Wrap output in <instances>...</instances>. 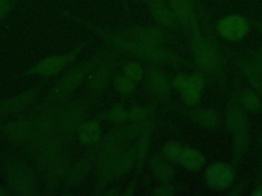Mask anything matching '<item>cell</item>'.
<instances>
[{"label":"cell","instance_id":"obj_12","mask_svg":"<svg viewBox=\"0 0 262 196\" xmlns=\"http://www.w3.org/2000/svg\"><path fill=\"white\" fill-rule=\"evenodd\" d=\"M204 86V80L200 75L190 76V81L187 88L182 92V96L185 103L193 105L199 101L201 95L202 90Z\"/></svg>","mask_w":262,"mask_h":196},{"label":"cell","instance_id":"obj_32","mask_svg":"<svg viewBox=\"0 0 262 196\" xmlns=\"http://www.w3.org/2000/svg\"><path fill=\"white\" fill-rule=\"evenodd\" d=\"M148 137H149V134L147 133L142 139L140 145H139L138 149H137V157L140 160V163L144 158L145 154H146V149H147L146 146H147Z\"/></svg>","mask_w":262,"mask_h":196},{"label":"cell","instance_id":"obj_3","mask_svg":"<svg viewBox=\"0 0 262 196\" xmlns=\"http://www.w3.org/2000/svg\"><path fill=\"white\" fill-rule=\"evenodd\" d=\"M6 180L11 190L16 195H33L35 183L33 174L23 163L15 162L6 167Z\"/></svg>","mask_w":262,"mask_h":196},{"label":"cell","instance_id":"obj_35","mask_svg":"<svg viewBox=\"0 0 262 196\" xmlns=\"http://www.w3.org/2000/svg\"><path fill=\"white\" fill-rule=\"evenodd\" d=\"M121 5L124 7V10L127 12L128 11V0H121Z\"/></svg>","mask_w":262,"mask_h":196},{"label":"cell","instance_id":"obj_29","mask_svg":"<svg viewBox=\"0 0 262 196\" xmlns=\"http://www.w3.org/2000/svg\"><path fill=\"white\" fill-rule=\"evenodd\" d=\"M17 0H0V21L9 14Z\"/></svg>","mask_w":262,"mask_h":196},{"label":"cell","instance_id":"obj_22","mask_svg":"<svg viewBox=\"0 0 262 196\" xmlns=\"http://www.w3.org/2000/svg\"><path fill=\"white\" fill-rule=\"evenodd\" d=\"M30 124L28 122H16L7 128L8 134L12 140H20L24 139L29 134Z\"/></svg>","mask_w":262,"mask_h":196},{"label":"cell","instance_id":"obj_15","mask_svg":"<svg viewBox=\"0 0 262 196\" xmlns=\"http://www.w3.org/2000/svg\"><path fill=\"white\" fill-rule=\"evenodd\" d=\"M94 153L89 152L84 156L80 161L74 166L72 170L71 171L69 183L73 185L78 184L82 180L89 172L92 161H93Z\"/></svg>","mask_w":262,"mask_h":196},{"label":"cell","instance_id":"obj_17","mask_svg":"<svg viewBox=\"0 0 262 196\" xmlns=\"http://www.w3.org/2000/svg\"><path fill=\"white\" fill-rule=\"evenodd\" d=\"M137 158V152L134 149L123 151L122 154L120 155L117 160L115 170H114V176L118 177V176L127 173L135 163Z\"/></svg>","mask_w":262,"mask_h":196},{"label":"cell","instance_id":"obj_27","mask_svg":"<svg viewBox=\"0 0 262 196\" xmlns=\"http://www.w3.org/2000/svg\"><path fill=\"white\" fill-rule=\"evenodd\" d=\"M107 118L115 123H121L128 120V112L123 108L115 107L107 114Z\"/></svg>","mask_w":262,"mask_h":196},{"label":"cell","instance_id":"obj_26","mask_svg":"<svg viewBox=\"0 0 262 196\" xmlns=\"http://www.w3.org/2000/svg\"><path fill=\"white\" fill-rule=\"evenodd\" d=\"M124 73L133 81H140L143 77L141 66L137 62H130L124 67Z\"/></svg>","mask_w":262,"mask_h":196},{"label":"cell","instance_id":"obj_21","mask_svg":"<svg viewBox=\"0 0 262 196\" xmlns=\"http://www.w3.org/2000/svg\"><path fill=\"white\" fill-rule=\"evenodd\" d=\"M193 118L197 123L206 126H214L218 123V115L211 110H200L193 114Z\"/></svg>","mask_w":262,"mask_h":196},{"label":"cell","instance_id":"obj_19","mask_svg":"<svg viewBox=\"0 0 262 196\" xmlns=\"http://www.w3.org/2000/svg\"><path fill=\"white\" fill-rule=\"evenodd\" d=\"M33 99V93L25 94L23 96L18 98L12 99L5 102L3 104L0 105V112L12 113L13 111H17L20 108L28 105L27 103Z\"/></svg>","mask_w":262,"mask_h":196},{"label":"cell","instance_id":"obj_20","mask_svg":"<svg viewBox=\"0 0 262 196\" xmlns=\"http://www.w3.org/2000/svg\"><path fill=\"white\" fill-rule=\"evenodd\" d=\"M110 68L112 66L109 63L107 64V61H105V64L100 67L99 70L95 73L91 81V86L93 89H101L107 84L112 72Z\"/></svg>","mask_w":262,"mask_h":196},{"label":"cell","instance_id":"obj_30","mask_svg":"<svg viewBox=\"0 0 262 196\" xmlns=\"http://www.w3.org/2000/svg\"><path fill=\"white\" fill-rule=\"evenodd\" d=\"M147 116V111L144 108L134 107L128 111V120H140Z\"/></svg>","mask_w":262,"mask_h":196},{"label":"cell","instance_id":"obj_13","mask_svg":"<svg viewBox=\"0 0 262 196\" xmlns=\"http://www.w3.org/2000/svg\"><path fill=\"white\" fill-rule=\"evenodd\" d=\"M79 139L84 144H95L101 138V128L97 121L82 123L78 129Z\"/></svg>","mask_w":262,"mask_h":196},{"label":"cell","instance_id":"obj_31","mask_svg":"<svg viewBox=\"0 0 262 196\" xmlns=\"http://www.w3.org/2000/svg\"><path fill=\"white\" fill-rule=\"evenodd\" d=\"M190 81V76L185 75H180L176 77L174 79L173 84L176 89H178L180 92H183L187 88Z\"/></svg>","mask_w":262,"mask_h":196},{"label":"cell","instance_id":"obj_18","mask_svg":"<svg viewBox=\"0 0 262 196\" xmlns=\"http://www.w3.org/2000/svg\"><path fill=\"white\" fill-rule=\"evenodd\" d=\"M148 86L154 93L164 95L169 92V84L167 78L160 72H152L147 78Z\"/></svg>","mask_w":262,"mask_h":196},{"label":"cell","instance_id":"obj_11","mask_svg":"<svg viewBox=\"0 0 262 196\" xmlns=\"http://www.w3.org/2000/svg\"><path fill=\"white\" fill-rule=\"evenodd\" d=\"M85 117V110L83 105L74 103L63 116L62 129L67 135L73 134L79 129L81 123Z\"/></svg>","mask_w":262,"mask_h":196},{"label":"cell","instance_id":"obj_1","mask_svg":"<svg viewBox=\"0 0 262 196\" xmlns=\"http://www.w3.org/2000/svg\"><path fill=\"white\" fill-rule=\"evenodd\" d=\"M62 14L70 19L78 21L92 29L111 47L132 54L142 59H146L148 61H157V62L167 61L183 64L181 58H179L177 55L162 49L161 47L146 46V45H143L141 43L124 38L119 34L112 33V32H108V31L105 30V29H102V28L99 27L91 21H87L84 18L72 13V12L64 10L62 11Z\"/></svg>","mask_w":262,"mask_h":196},{"label":"cell","instance_id":"obj_8","mask_svg":"<svg viewBox=\"0 0 262 196\" xmlns=\"http://www.w3.org/2000/svg\"><path fill=\"white\" fill-rule=\"evenodd\" d=\"M233 179V170L229 165L225 163H215L206 172V180L209 186L220 190L229 187Z\"/></svg>","mask_w":262,"mask_h":196},{"label":"cell","instance_id":"obj_38","mask_svg":"<svg viewBox=\"0 0 262 196\" xmlns=\"http://www.w3.org/2000/svg\"><path fill=\"white\" fill-rule=\"evenodd\" d=\"M156 1H165V2H166V0H144L145 3H146V2H156Z\"/></svg>","mask_w":262,"mask_h":196},{"label":"cell","instance_id":"obj_16","mask_svg":"<svg viewBox=\"0 0 262 196\" xmlns=\"http://www.w3.org/2000/svg\"><path fill=\"white\" fill-rule=\"evenodd\" d=\"M151 167L157 180L162 183H168L173 177V170L170 165L161 157H154L151 161Z\"/></svg>","mask_w":262,"mask_h":196},{"label":"cell","instance_id":"obj_7","mask_svg":"<svg viewBox=\"0 0 262 196\" xmlns=\"http://www.w3.org/2000/svg\"><path fill=\"white\" fill-rule=\"evenodd\" d=\"M218 31L220 35L228 41H240L247 35L249 24L241 15H228L219 21Z\"/></svg>","mask_w":262,"mask_h":196},{"label":"cell","instance_id":"obj_28","mask_svg":"<svg viewBox=\"0 0 262 196\" xmlns=\"http://www.w3.org/2000/svg\"><path fill=\"white\" fill-rule=\"evenodd\" d=\"M115 87L119 92L127 93L130 92L134 89V81L127 78V76L118 77L115 80Z\"/></svg>","mask_w":262,"mask_h":196},{"label":"cell","instance_id":"obj_34","mask_svg":"<svg viewBox=\"0 0 262 196\" xmlns=\"http://www.w3.org/2000/svg\"><path fill=\"white\" fill-rule=\"evenodd\" d=\"M253 196H262V186L257 188L252 194Z\"/></svg>","mask_w":262,"mask_h":196},{"label":"cell","instance_id":"obj_4","mask_svg":"<svg viewBox=\"0 0 262 196\" xmlns=\"http://www.w3.org/2000/svg\"><path fill=\"white\" fill-rule=\"evenodd\" d=\"M118 34L137 42L154 47H161L169 38L164 28L161 26H135L122 29Z\"/></svg>","mask_w":262,"mask_h":196},{"label":"cell","instance_id":"obj_23","mask_svg":"<svg viewBox=\"0 0 262 196\" xmlns=\"http://www.w3.org/2000/svg\"><path fill=\"white\" fill-rule=\"evenodd\" d=\"M242 103L245 107L251 112H259L261 110V103L258 97L251 92H246L242 95Z\"/></svg>","mask_w":262,"mask_h":196},{"label":"cell","instance_id":"obj_14","mask_svg":"<svg viewBox=\"0 0 262 196\" xmlns=\"http://www.w3.org/2000/svg\"><path fill=\"white\" fill-rule=\"evenodd\" d=\"M179 161L186 169L190 170H198L204 165L205 157L199 151L186 148V149H183Z\"/></svg>","mask_w":262,"mask_h":196},{"label":"cell","instance_id":"obj_25","mask_svg":"<svg viewBox=\"0 0 262 196\" xmlns=\"http://www.w3.org/2000/svg\"><path fill=\"white\" fill-rule=\"evenodd\" d=\"M183 149L181 145L177 142L171 141L166 143L164 147V153L167 158L173 161H179Z\"/></svg>","mask_w":262,"mask_h":196},{"label":"cell","instance_id":"obj_10","mask_svg":"<svg viewBox=\"0 0 262 196\" xmlns=\"http://www.w3.org/2000/svg\"><path fill=\"white\" fill-rule=\"evenodd\" d=\"M146 4L149 14L159 26L164 29L178 26L177 18L166 2H146Z\"/></svg>","mask_w":262,"mask_h":196},{"label":"cell","instance_id":"obj_9","mask_svg":"<svg viewBox=\"0 0 262 196\" xmlns=\"http://www.w3.org/2000/svg\"><path fill=\"white\" fill-rule=\"evenodd\" d=\"M166 3L178 24L189 29L192 21L196 18L195 0H166Z\"/></svg>","mask_w":262,"mask_h":196},{"label":"cell","instance_id":"obj_37","mask_svg":"<svg viewBox=\"0 0 262 196\" xmlns=\"http://www.w3.org/2000/svg\"><path fill=\"white\" fill-rule=\"evenodd\" d=\"M6 194V192H4V190H3V188L0 186V195H5Z\"/></svg>","mask_w":262,"mask_h":196},{"label":"cell","instance_id":"obj_6","mask_svg":"<svg viewBox=\"0 0 262 196\" xmlns=\"http://www.w3.org/2000/svg\"><path fill=\"white\" fill-rule=\"evenodd\" d=\"M87 43L82 42L75 49L64 55H52L40 61L29 72L31 74L42 75H52L62 70L69 63L72 62L78 56V54L85 47Z\"/></svg>","mask_w":262,"mask_h":196},{"label":"cell","instance_id":"obj_2","mask_svg":"<svg viewBox=\"0 0 262 196\" xmlns=\"http://www.w3.org/2000/svg\"><path fill=\"white\" fill-rule=\"evenodd\" d=\"M105 52H98L93 58L80 64L73 70L68 73L54 89L51 93V97L53 99H59L70 94L75 88L78 87L83 80L87 76L89 72L101 61Z\"/></svg>","mask_w":262,"mask_h":196},{"label":"cell","instance_id":"obj_36","mask_svg":"<svg viewBox=\"0 0 262 196\" xmlns=\"http://www.w3.org/2000/svg\"><path fill=\"white\" fill-rule=\"evenodd\" d=\"M257 60H258V64L260 67L262 69V50L258 53V56H257Z\"/></svg>","mask_w":262,"mask_h":196},{"label":"cell","instance_id":"obj_5","mask_svg":"<svg viewBox=\"0 0 262 196\" xmlns=\"http://www.w3.org/2000/svg\"><path fill=\"white\" fill-rule=\"evenodd\" d=\"M191 46L195 61L203 69H211L215 63V55L213 49L209 42L203 38L200 27H199L197 17L192 21L190 28Z\"/></svg>","mask_w":262,"mask_h":196},{"label":"cell","instance_id":"obj_33","mask_svg":"<svg viewBox=\"0 0 262 196\" xmlns=\"http://www.w3.org/2000/svg\"><path fill=\"white\" fill-rule=\"evenodd\" d=\"M174 189L171 187H163L161 189H157L155 192V195H170L174 193Z\"/></svg>","mask_w":262,"mask_h":196},{"label":"cell","instance_id":"obj_24","mask_svg":"<svg viewBox=\"0 0 262 196\" xmlns=\"http://www.w3.org/2000/svg\"><path fill=\"white\" fill-rule=\"evenodd\" d=\"M228 123L233 130L238 133L244 131L246 125V116L240 111H232L229 114Z\"/></svg>","mask_w":262,"mask_h":196}]
</instances>
